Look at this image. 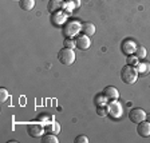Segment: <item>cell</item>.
Segmentation results:
<instances>
[{
	"instance_id": "6da1fadb",
	"label": "cell",
	"mask_w": 150,
	"mask_h": 143,
	"mask_svg": "<svg viewBox=\"0 0 150 143\" xmlns=\"http://www.w3.org/2000/svg\"><path fill=\"white\" fill-rule=\"evenodd\" d=\"M138 71L135 68L134 66H130V64H126L122 67L121 70V79L122 82L125 84H134L138 79Z\"/></svg>"
},
{
	"instance_id": "7a4b0ae2",
	"label": "cell",
	"mask_w": 150,
	"mask_h": 143,
	"mask_svg": "<svg viewBox=\"0 0 150 143\" xmlns=\"http://www.w3.org/2000/svg\"><path fill=\"white\" fill-rule=\"evenodd\" d=\"M105 108H106V115H109L114 120H119L123 115V107L118 100H109Z\"/></svg>"
},
{
	"instance_id": "3957f363",
	"label": "cell",
	"mask_w": 150,
	"mask_h": 143,
	"mask_svg": "<svg viewBox=\"0 0 150 143\" xmlns=\"http://www.w3.org/2000/svg\"><path fill=\"white\" fill-rule=\"evenodd\" d=\"M62 31L64 37H75L76 35H79V32L82 31V24L78 20H67V22L63 24Z\"/></svg>"
},
{
	"instance_id": "277c9868",
	"label": "cell",
	"mask_w": 150,
	"mask_h": 143,
	"mask_svg": "<svg viewBox=\"0 0 150 143\" xmlns=\"http://www.w3.org/2000/svg\"><path fill=\"white\" fill-rule=\"evenodd\" d=\"M58 59L62 64L66 66H71L75 62V52L72 48H67V47H63L62 50L58 52Z\"/></svg>"
},
{
	"instance_id": "5b68a950",
	"label": "cell",
	"mask_w": 150,
	"mask_h": 143,
	"mask_svg": "<svg viewBox=\"0 0 150 143\" xmlns=\"http://www.w3.org/2000/svg\"><path fill=\"white\" fill-rule=\"evenodd\" d=\"M91 46V40H90V36L84 34H79L75 36V47L81 51H87Z\"/></svg>"
},
{
	"instance_id": "8992f818",
	"label": "cell",
	"mask_w": 150,
	"mask_h": 143,
	"mask_svg": "<svg viewBox=\"0 0 150 143\" xmlns=\"http://www.w3.org/2000/svg\"><path fill=\"white\" fill-rule=\"evenodd\" d=\"M146 112H145V110L142 108H133L130 110V112H129V119H130V122H133V123H135V125H138V123H141V122L146 120Z\"/></svg>"
},
{
	"instance_id": "52a82bcc",
	"label": "cell",
	"mask_w": 150,
	"mask_h": 143,
	"mask_svg": "<svg viewBox=\"0 0 150 143\" xmlns=\"http://www.w3.org/2000/svg\"><path fill=\"white\" fill-rule=\"evenodd\" d=\"M67 22V13L66 11H56L51 13V23L55 27H63V24Z\"/></svg>"
},
{
	"instance_id": "ba28073f",
	"label": "cell",
	"mask_w": 150,
	"mask_h": 143,
	"mask_svg": "<svg viewBox=\"0 0 150 143\" xmlns=\"http://www.w3.org/2000/svg\"><path fill=\"white\" fill-rule=\"evenodd\" d=\"M135 48H137V44H135V42L133 39H125L121 43V51L126 56L133 55L135 52Z\"/></svg>"
},
{
	"instance_id": "9c48e42d",
	"label": "cell",
	"mask_w": 150,
	"mask_h": 143,
	"mask_svg": "<svg viewBox=\"0 0 150 143\" xmlns=\"http://www.w3.org/2000/svg\"><path fill=\"white\" fill-rule=\"evenodd\" d=\"M44 130H46V128L42 127V126H39V125L27 126V132H28V135H30L31 138H42L43 137Z\"/></svg>"
},
{
	"instance_id": "30bf717a",
	"label": "cell",
	"mask_w": 150,
	"mask_h": 143,
	"mask_svg": "<svg viewBox=\"0 0 150 143\" xmlns=\"http://www.w3.org/2000/svg\"><path fill=\"white\" fill-rule=\"evenodd\" d=\"M137 132L142 138H149L150 137V122L144 120V122H141V123H138Z\"/></svg>"
},
{
	"instance_id": "8fae6325",
	"label": "cell",
	"mask_w": 150,
	"mask_h": 143,
	"mask_svg": "<svg viewBox=\"0 0 150 143\" xmlns=\"http://www.w3.org/2000/svg\"><path fill=\"white\" fill-rule=\"evenodd\" d=\"M103 95L107 98V100H117L119 98V91L112 86H107L103 90Z\"/></svg>"
},
{
	"instance_id": "7c38bea8",
	"label": "cell",
	"mask_w": 150,
	"mask_h": 143,
	"mask_svg": "<svg viewBox=\"0 0 150 143\" xmlns=\"http://www.w3.org/2000/svg\"><path fill=\"white\" fill-rule=\"evenodd\" d=\"M63 4H64V0H48L47 9L50 11V13H54L56 11H60L63 8Z\"/></svg>"
},
{
	"instance_id": "4fadbf2b",
	"label": "cell",
	"mask_w": 150,
	"mask_h": 143,
	"mask_svg": "<svg viewBox=\"0 0 150 143\" xmlns=\"http://www.w3.org/2000/svg\"><path fill=\"white\" fill-rule=\"evenodd\" d=\"M79 6H81V0H64L63 8L64 11H67V13H71L76 8H79Z\"/></svg>"
},
{
	"instance_id": "5bb4252c",
	"label": "cell",
	"mask_w": 150,
	"mask_h": 143,
	"mask_svg": "<svg viewBox=\"0 0 150 143\" xmlns=\"http://www.w3.org/2000/svg\"><path fill=\"white\" fill-rule=\"evenodd\" d=\"M135 68H137V71H138V75L146 76V75H149V72H150V63L139 62L137 66H135Z\"/></svg>"
},
{
	"instance_id": "9a60e30c",
	"label": "cell",
	"mask_w": 150,
	"mask_h": 143,
	"mask_svg": "<svg viewBox=\"0 0 150 143\" xmlns=\"http://www.w3.org/2000/svg\"><path fill=\"white\" fill-rule=\"evenodd\" d=\"M82 34L87 35V36H93L94 34H95V25L93 24V23L90 22H86L82 24Z\"/></svg>"
},
{
	"instance_id": "2e32d148",
	"label": "cell",
	"mask_w": 150,
	"mask_h": 143,
	"mask_svg": "<svg viewBox=\"0 0 150 143\" xmlns=\"http://www.w3.org/2000/svg\"><path fill=\"white\" fill-rule=\"evenodd\" d=\"M19 7L23 11H32L35 7V0H20L19 1Z\"/></svg>"
},
{
	"instance_id": "e0dca14e",
	"label": "cell",
	"mask_w": 150,
	"mask_h": 143,
	"mask_svg": "<svg viewBox=\"0 0 150 143\" xmlns=\"http://www.w3.org/2000/svg\"><path fill=\"white\" fill-rule=\"evenodd\" d=\"M42 143H58L59 139L56 138V134H46L42 137Z\"/></svg>"
},
{
	"instance_id": "ac0fdd59",
	"label": "cell",
	"mask_w": 150,
	"mask_h": 143,
	"mask_svg": "<svg viewBox=\"0 0 150 143\" xmlns=\"http://www.w3.org/2000/svg\"><path fill=\"white\" fill-rule=\"evenodd\" d=\"M135 55H137V58L139 60H142V59H145L146 58V55H147V51H146V48H145L144 46H137V48H135Z\"/></svg>"
},
{
	"instance_id": "d6986e66",
	"label": "cell",
	"mask_w": 150,
	"mask_h": 143,
	"mask_svg": "<svg viewBox=\"0 0 150 143\" xmlns=\"http://www.w3.org/2000/svg\"><path fill=\"white\" fill-rule=\"evenodd\" d=\"M109 103V100H107V98L105 97V95H97L95 97V104H97L98 107H106V104Z\"/></svg>"
},
{
	"instance_id": "ffe728a7",
	"label": "cell",
	"mask_w": 150,
	"mask_h": 143,
	"mask_svg": "<svg viewBox=\"0 0 150 143\" xmlns=\"http://www.w3.org/2000/svg\"><path fill=\"white\" fill-rule=\"evenodd\" d=\"M46 130L50 131V132H52V134H58V132L60 131V127H59V125H58V122H52L50 126H47Z\"/></svg>"
},
{
	"instance_id": "44dd1931",
	"label": "cell",
	"mask_w": 150,
	"mask_h": 143,
	"mask_svg": "<svg viewBox=\"0 0 150 143\" xmlns=\"http://www.w3.org/2000/svg\"><path fill=\"white\" fill-rule=\"evenodd\" d=\"M126 63H127V64H130V66H134V67H135V66L139 63V59L137 58V55H135V54H133V55H129L127 56Z\"/></svg>"
},
{
	"instance_id": "7402d4cb",
	"label": "cell",
	"mask_w": 150,
	"mask_h": 143,
	"mask_svg": "<svg viewBox=\"0 0 150 143\" xmlns=\"http://www.w3.org/2000/svg\"><path fill=\"white\" fill-rule=\"evenodd\" d=\"M9 98V94L6 88H0V102L1 103H6Z\"/></svg>"
},
{
	"instance_id": "603a6c76",
	"label": "cell",
	"mask_w": 150,
	"mask_h": 143,
	"mask_svg": "<svg viewBox=\"0 0 150 143\" xmlns=\"http://www.w3.org/2000/svg\"><path fill=\"white\" fill-rule=\"evenodd\" d=\"M63 44H64V47H67V48H72V50H74L75 40H72L71 37H64V42H63Z\"/></svg>"
},
{
	"instance_id": "cb8c5ba5",
	"label": "cell",
	"mask_w": 150,
	"mask_h": 143,
	"mask_svg": "<svg viewBox=\"0 0 150 143\" xmlns=\"http://www.w3.org/2000/svg\"><path fill=\"white\" fill-rule=\"evenodd\" d=\"M74 142L75 143H88V138L86 135H79V137H76V139Z\"/></svg>"
},
{
	"instance_id": "d4e9b609",
	"label": "cell",
	"mask_w": 150,
	"mask_h": 143,
	"mask_svg": "<svg viewBox=\"0 0 150 143\" xmlns=\"http://www.w3.org/2000/svg\"><path fill=\"white\" fill-rule=\"evenodd\" d=\"M97 112H98V114H99V115H102V116H105V115H106V111H105V110H103L102 107H98Z\"/></svg>"
},
{
	"instance_id": "484cf974",
	"label": "cell",
	"mask_w": 150,
	"mask_h": 143,
	"mask_svg": "<svg viewBox=\"0 0 150 143\" xmlns=\"http://www.w3.org/2000/svg\"><path fill=\"white\" fill-rule=\"evenodd\" d=\"M146 120H147V122H150V112H149V114H147V115H146Z\"/></svg>"
},
{
	"instance_id": "4316f807",
	"label": "cell",
	"mask_w": 150,
	"mask_h": 143,
	"mask_svg": "<svg viewBox=\"0 0 150 143\" xmlns=\"http://www.w3.org/2000/svg\"><path fill=\"white\" fill-rule=\"evenodd\" d=\"M18 1H20V0H18Z\"/></svg>"
}]
</instances>
